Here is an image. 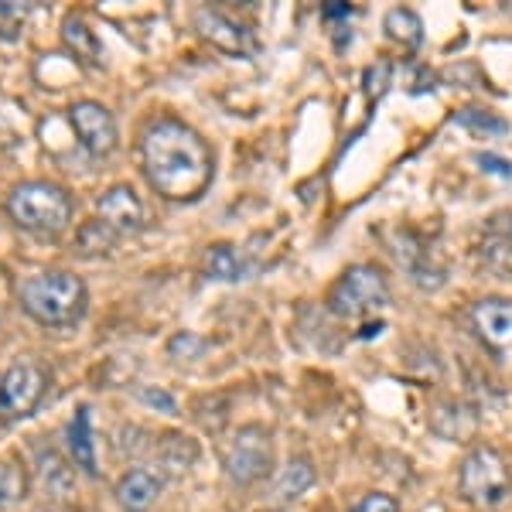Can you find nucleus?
Returning <instances> with one entry per match:
<instances>
[{
    "label": "nucleus",
    "instance_id": "obj_1",
    "mask_svg": "<svg viewBox=\"0 0 512 512\" xmlns=\"http://www.w3.org/2000/svg\"><path fill=\"white\" fill-rule=\"evenodd\" d=\"M140 171L168 202H195L216 175V158L202 134L175 117L147 123L140 137Z\"/></svg>",
    "mask_w": 512,
    "mask_h": 512
},
{
    "label": "nucleus",
    "instance_id": "obj_2",
    "mask_svg": "<svg viewBox=\"0 0 512 512\" xmlns=\"http://www.w3.org/2000/svg\"><path fill=\"white\" fill-rule=\"evenodd\" d=\"M21 311L31 321L45 328H72L79 325L89 308V291L82 277L69 274V270H48V274H35L21 280L18 287Z\"/></svg>",
    "mask_w": 512,
    "mask_h": 512
},
{
    "label": "nucleus",
    "instance_id": "obj_3",
    "mask_svg": "<svg viewBox=\"0 0 512 512\" xmlns=\"http://www.w3.org/2000/svg\"><path fill=\"white\" fill-rule=\"evenodd\" d=\"M7 216L38 236H59L72 222V198L52 181H21L7 195Z\"/></svg>",
    "mask_w": 512,
    "mask_h": 512
},
{
    "label": "nucleus",
    "instance_id": "obj_4",
    "mask_svg": "<svg viewBox=\"0 0 512 512\" xmlns=\"http://www.w3.org/2000/svg\"><path fill=\"white\" fill-rule=\"evenodd\" d=\"M325 304L335 318H369L390 304V280L376 263H355L332 284Z\"/></svg>",
    "mask_w": 512,
    "mask_h": 512
},
{
    "label": "nucleus",
    "instance_id": "obj_5",
    "mask_svg": "<svg viewBox=\"0 0 512 512\" xmlns=\"http://www.w3.org/2000/svg\"><path fill=\"white\" fill-rule=\"evenodd\" d=\"M458 492L465 502L482 509L499 506L502 499L512 492V472L499 451L482 444V448H472L461 458L458 465Z\"/></svg>",
    "mask_w": 512,
    "mask_h": 512
},
{
    "label": "nucleus",
    "instance_id": "obj_6",
    "mask_svg": "<svg viewBox=\"0 0 512 512\" xmlns=\"http://www.w3.org/2000/svg\"><path fill=\"white\" fill-rule=\"evenodd\" d=\"M222 465H226V475L233 485L263 482V478L274 472V444H270V434L256 424L239 427L233 441L226 444Z\"/></svg>",
    "mask_w": 512,
    "mask_h": 512
},
{
    "label": "nucleus",
    "instance_id": "obj_7",
    "mask_svg": "<svg viewBox=\"0 0 512 512\" xmlns=\"http://www.w3.org/2000/svg\"><path fill=\"white\" fill-rule=\"evenodd\" d=\"M52 373L35 359H18L0 376V417L18 420L35 414V407L45 400Z\"/></svg>",
    "mask_w": 512,
    "mask_h": 512
},
{
    "label": "nucleus",
    "instance_id": "obj_8",
    "mask_svg": "<svg viewBox=\"0 0 512 512\" xmlns=\"http://www.w3.org/2000/svg\"><path fill=\"white\" fill-rule=\"evenodd\" d=\"M69 123H72V130H76L82 151H89L93 158H106V154L117 151L120 130H117L113 113L106 110L103 103H96V99H79V103H72Z\"/></svg>",
    "mask_w": 512,
    "mask_h": 512
},
{
    "label": "nucleus",
    "instance_id": "obj_9",
    "mask_svg": "<svg viewBox=\"0 0 512 512\" xmlns=\"http://www.w3.org/2000/svg\"><path fill=\"white\" fill-rule=\"evenodd\" d=\"M472 328L478 342L502 366H512V301L509 297H482L472 304Z\"/></svg>",
    "mask_w": 512,
    "mask_h": 512
},
{
    "label": "nucleus",
    "instance_id": "obj_10",
    "mask_svg": "<svg viewBox=\"0 0 512 512\" xmlns=\"http://www.w3.org/2000/svg\"><path fill=\"white\" fill-rule=\"evenodd\" d=\"M96 212H99V222H103V226H110L117 236L140 233V229H144V219H147L144 202H140V195L130 185L106 188V192L99 195V202H96Z\"/></svg>",
    "mask_w": 512,
    "mask_h": 512
},
{
    "label": "nucleus",
    "instance_id": "obj_11",
    "mask_svg": "<svg viewBox=\"0 0 512 512\" xmlns=\"http://www.w3.org/2000/svg\"><path fill=\"white\" fill-rule=\"evenodd\" d=\"M195 31L226 55H250L256 48V38L243 24L226 18L222 11H212V7H198L195 11Z\"/></svg>",
    "mask_w": 512,
    "mask_h": 512
},
{
    "label": "nucleus",
    "instance_id": "obj_12",
    "mask_svg": "<svg viewBox=\"0 0 512 512\" xmlns=\"http://www.w3.org/2000/svg\"><path fill=\"white\" fill-rule=\"evenodd\" d=\"M161 489H164V482L154 472H147V468H130V472L120 475L113 495H117L123 512H147L158 502Z\"/></svg>",
    "mask_w": 512,
    "mask_h": 512
},
{
    "label": "nucleus",
    "instance_id": "obj_13",
    "mask_svg": "<svg viewBox=\"0 0 512 512\" xmlns=\"http://www.w3.org/2000/svg\"><path fill=\"white\" fill-rule=\"evenodd\" d=\"M311 485H315V465H311L308 458H291L287 461V468H280L274 492H270V506L274 509L291 506V502L301 499Z\"/></svg>",
    "mask_w": 512,
    "mask_h": 512
},
{
    "label": "nucleus",
    "instance_id": "obj_14",
    "mask_svg": "<svg viewBox=\"0 0 512 512\" xmlns=\"http://www.w3.org/2000/svg\"><path fill=\"white\" fill-rule=\"evenodd\" d=\"M62 45L76 55V62L89 65V69L103 65V45H99L96 31L89 28L79 14H69V18L62 21Z\"/></svg>",
    "mask_w": 512,
    "mask_h": 512
},
{
    "label": "nucleus",
    "instance_id": "obj_15",
    "mask_svg": "<svg viewBox=\"0 0 512 512\" xmlns=\"http://www.w3.org/2000/svg\"><path fill=\"white\" fill-rule=\"evenodd\" d=\"M69 454H72V465L82 468L86 475H96V444H93V417H89V407H79L76 417L69 420Z\"/></svg>",
    "mask_w": 512,
    "mask_h": 512
},
{
    "label": "nucleus",
    "instance_id": "obj_16",
    "mask_svg": "<svg viewBox=\"0 0 512 512\" xmlns=\"http://www.w3.org/2000/svg\"><path fill=\"white\" fill-rule=\"evenodd\" d=\"M383 31H386V38L396 41L400 48H407V52L424 45V21H420V14L410 11V7H393L383 18Z\"/></svg>",
    "mask_w": 512,
    "mask_h": 512
},
{
    "label": "nucleus",
    "instance_id": "obj_17",
    "mask_svg": "<svg viewBox=\"0 0 512 512\" xmlns=\"http://www.w3.org/2000/svg\"><path fill=\"white\" fill-rule=\"evenodd\" d=\"M38 475H41V485H45L48 495H55V499H62V495H69L72 489V468L65 465L55 451H41L38 458Z\"/></svg>",
    "mask_w": 512,
    "mask_h": 512
},
{
    "label": "nucleus",
    "instance_id": "obj_18",
    "mask_svg": "<svg viewBox=\"0 0 512 512\" xmlns=\"http://www.w3.org/2000/svg\"><path fill=\"white\" fill-rule=\"evenodd\" d=\"M28 472L18 458H0V506H11L28 495Z\"/></svg>",
    "mask_w": 512,
    "mask_h": 512
},
{
    "label": "nucleus",
    "instance_id": "obj_19",
    "mask_svg": "<svg viewBox=\"0 0 512 512\" xmlns=\"http://www.w3.org/2000/svg\"><path fill=\"white\" fill-rule=\"evenodd\" d=\"M205 277L209 280H239L243 277V263H239V256L233 253V246H226V243L209 246V253H205Z\"/></svg>",
    "mask_w": 512,
    "mask_h": 512
},
{
    "label": "nucleus",
    "instance_id": "obj_20",
    "mask_svg": "<svg viewBox=\"0 0 512 512\" xmlns=\"http://www.w3.org/2000/svg\"><path fill=\"white\" fill-rule=\"evenodd\" d=\"M79 243H82V250H86V253H110L113 243H117V233L96 219V222H89V226H82Z\"/></svg>",
    "mask_w": 512,
    "mask_h": 512
},
{
    "label": "nucleus",
    "instance_id": "obj_21",
    "mask_svg": "<svg viewBox=\"0 0 512 512\" xmlns=\"http://www.w3.org/2000/svg\"><path fill=\"white\" fill-rule=\"evenodd\" d=\"M24 18H28V7L14 4V0H0V41H18Z\"/></svg>",
    "mask_w": 512,
    "mask_h": 512
},
{
    "label": "nucleus",
    "instance_id": "obj_22",
    "mask_svg": "<svg viewBox=\"0 0 512 512\" xmlns=\"http://www.w3.org/2000/svg\"><path fill=\"white\" fill-rule=\"evenodd\" d=\"M349 512H400V506H396L393 495L373 492V495H362V499L355 502Z\"/></svg>",
    "mask_w": 512,
    "mask_h": 512
},
{
    "label": "nucleus",
    "instance_id": "obj_23",
    "mask_svg": "<svg viewBox=\"0 0 512 512\" xmlns=\"http://www.w3.org/2000/svg\"><path fill=\"white\" fill-rule=\"evenodd\" d=\"M321 18L325 21H338V18H352V7L342 4V0H335V4L321 7Z\"/></svg>",
    "mask_w": 512,
    "mask_h": 512
},
{
    "label": "nucleus",
    "instance_id": "obj_24",
    "mask_svg": "<svg viewBox=\"0 0 512 512\" xmlns=\"http://www.w3.org/2000/svg\"><path fill=\"white\" fill-rule=\"evenodd\" d=\"M461 123H465V127H478V130H485V127H492L495 130V134H502V130H506V123H502V120H489V117H485V120H472V117H468V113H461V117H458Z\"/></svg>",
    "mask_w": 512,
    "mask_h": 512
},
{
    "label": "nucleus",
    "instance_id": "obj_25",
    "mask_svg": "<svg viewBox=\"0 0 512 512\" xmlns=\"http://www.w3.org/2000/svg\"><path fill=\"white\" fill-rule=\"evenodd\" d=\"M140 396H144L147 403H154V407H158V403H161L164 410H175V400H171L168 393H151V390H144V393H140Z\"/></svg>",
    "mask_w": 512,
    "mask_h": 512
},
{
    "label": "nucleus",
    "instance_id": "obj_26",
    "mask_svg": "<svg viewBox=\"0 0 512 512\" xmlns=\"http://www.w3.org/2000/svg\"><path fill=\"white\" fill-rule=\"evenodd\" d=\"M478 161H482V164H492L489 171H499V175H512V164H509V161H499V158H492V154H478Z\"/></svg>",
    "mask_w": 512,
    "mask_h": 512
},
{
    "label": "nucleus",
    "instance_id": "obj_27",
    "mask_svg": "<svg viewBox=\"0 0 512 512\" xmlns=\"http://www.w3.org/2000/svg\"><path fill=\"white\" fill-rule=\"evenodd\" d=\"M35 512H55V509H48V506H41V509H35Z\"/></svg>",
    "mask_w": 512,
    "mask_h": 512
}]
</instances>
